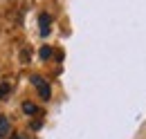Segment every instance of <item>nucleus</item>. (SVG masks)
Here are the masks:
<instances>
[{
    "label": "nucleus",
    "mask_w": 146,
    "mask_h": 139,
    "mask_svg": "<svg viewBox=\"0 0 146 139\" xmlns=\"http://www.w3.org/2000/svg\"><path fill=\"white\" fill-rule=\"evenodd\" d=\"M29 83H34V87L38 90V97H40L43 101H50V99H52V87H50V83H47L40 74H32V76H29Z\"/></svg>",
    "instance_id": "obj_1"
},
{
    "label": "nucleus",
    "mask_w": 146,
    "mask_h": 139,
    "mask_svg": "<svg viewBox=\"0 0 146 139\" xmlns=\"http://www.w3.org/2000/svg\"><path fill=\"white\" fill-rule=\"evenodd\" d=\"M50 32H52V18H50L47 11H43V14L38 16V34L40 36H50Z\"/></svg>",
    "instance_id": "obj_2"
},
{
    "label": "nucleus",
    "mask_w": 146,
    "mask_h": 139,
    "mask_svg": "<svg viewBox=\"0 0 146 139\" xmlns=\"http://www.w3.org/2000/svg\"><path fill=\"white\" fill-rule=\"evenodd\" d=\"M20 108H23V112H25V115H29V117L38 115V108H36V103H32V101H23V103H20Z\"/></svg>",
    "instance_id": "obj_3"
},
{
    "label": "nucleus",
    "mask_w": 146,
    "mask_h": 139,
    "mask_svg": "<svg viewBox=\"0 0 146 139\" xmlns=\"http://www.w3.org/2000/svg\"><path fill=\"white\" fill-rule=\"evenodd\" d=\"M7 135H9V119L0 117V137H7Z\"/></svg>",
    "instance_id": "obj_4"
},
{
    "label": "nucleus",
    "mask_w": 146,
    "mask_h": 139,
    "mask_svg": "<svg viewBox=\"0 0 146 139\" xmlns=\"http://www.w3.org/2000/svg\"><path fill=\"white\" fill-rule=\"evenodd\" d=\"M38 54H40V58H43V61H47V58H52V54H54V47H50V45H43Z\"/></svg>",
    "instance_id": "obj_5"
},
{
    "label": "nucleus",
    "mask_w": 146,
    "mask_h": 139,
    "mask_svg": "<svg viewBox=\"0 0 146 139\" xmlns=\"http://www.w3.org/2000/svg\"><path fill=\"white\" fill-rule=\"evenodd\" d=\"M7 92H9V85H7V83H2V85H0V99H5V97H7Z\"/></svg>",
    "instance_id": "obj_6"
}]
</instances>
